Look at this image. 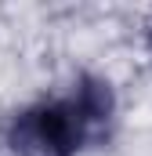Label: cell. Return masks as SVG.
Returning <instances> with one entry per match:
<instances>
[{"label": "cell", "instance_id": "1", "mask_svg": "<svg viewBox=\"0 0 152 156\" xmlns=\"http://www.w3.org/2000/svg\"><path fill=\"white\" fill-rule=\"evenodd\" d=\"M116 109V91L105 76L76 73L62 91L4 120V145L15 156H83L112 138Z\"/></svg>", "mask_w": 152, "mask_h": 156}, {"label": "cell", "instance_id": "2", "mask_svg": "<svg viewBox=\"0 0 152 156\" xmlns=\"http://www.w3.org/2000/svg\"><path fill=\"white\" fill-rule=\"evenodd\" d=\"M145 47H149V58H152V18H149V26H145Z\"/></svg>", "mask_w": 152, "mask_h": 156}]
</instances>
